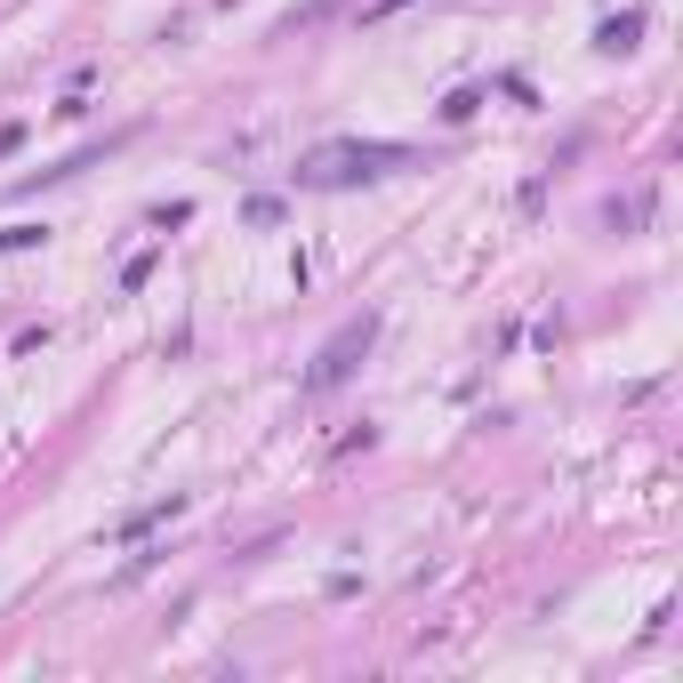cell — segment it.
Returning <instances> with one entry per match:
<instances>
[{
  "mask_svg": "<svg viewBox=\"0 0 683 683\" xmlns=\"http://www.w3.org/2000/svg\"><path fill=\"white\" fill-rule=\"evenodd\" d=\"M395 9H410V0H370V9H362V25H378V16H395Z\"/></svg>",
  "mask_w": 683,
  "mask_h": 683,
  "instance_id": "cell-5",
  "label": "cell"
},
{
  "mask_svg": "<svg viewBox=\"0 0 683 683\" xmlns=\"http://www.w3.org/2000/svg\"><path fill=\"white\" fill-rule=\"evenodd\" d=\"M49 241V225H0V250H40Z\"/></svg>",
  "mask_w": 683,
  "mask_h": 683,
  "instance_id": "cell-4",
  "label": "cell"
},
{
  "mask_svg": "<svg viewBox=\"0 0 683 683\" xmlns=\"http://www.w3.org/2000/svg\"><path fill=\"white\" fill-rule=\"evenodd\" d=\"M370 338H378V314H362V322H346L338 330V338H330L322 346V362H314V378H306V386H314V395H322V386H338L346 378V370H355V355H362V346Z\"/></svg>",
  "mask_w": 683,
  "mask_h": 683,
  "instance_id": "cell-2",
  "label": "cell"
},
{
  "mask_svg": "<svg viewBox=\"0 0 683 683\" xmlns=\"http://www.w3.org/2000/svg\"><path fill=\"white\" fill-rule=\"evenodd\" d=\"M402 161H410V145H322V153L298 161V177H306V185H355V177L402 170Z\"/></svg>",
  "mask_w": 683,
  "mask_h": 683,
  "instance_id": "cell-1",
  "label": "cell"
},
{
  "mask_svg": "<svg viewBox=\"0 0 683 683\" xmlns=\"http://www.w3.org/2000/svg\"><path fill=\"white\" fill-rule=\"evenodd\" d=\"M635 33H644V16H611V25L595 33V49H611V57H619V49H635Z\"/></svg>",
  "mask_w": 683,
  "mask_h": 683,
  "instance_id": "cell-3",
  "label": "cell"
}]
</instances>
